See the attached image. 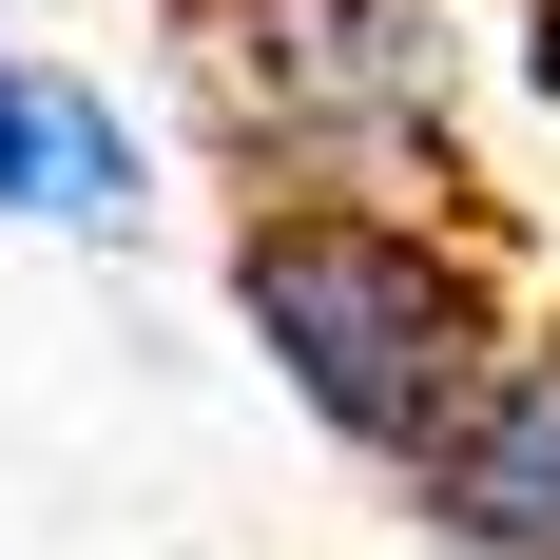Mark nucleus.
I'll return each mask as SVG.
<instances>
[{
	"instance_id": "4",
	"label": "nucleus",
	"mask_w": 560,
	"mask_h": 560,
	"mask_svg": "<svg viewBox=\"0 0 560 560\" xmlns=\"http://www.w3.org/2000/svg\"><path fill=\"white\" fill-rule=\"evenodd\" d=\"M0 213L78 232V78H58V58H20V39H0Z\"/></svg>"
},
{
	"instance_id": "2",
	"label": "nucleus",
	"mask_w": 560,
	"mask_h": 560,
	"mask_svg": "<svg viewBox=\"0 0 560 560\" xmlns=\"http://www.w3.org/2000/svg\"><path fill=\"white\" fill-rule=\"evenodd\" d=\"M213 78L252 116V155L329 174V194H464V39L445 0H232L213 20Z\"/></svg>"
},
{
	"instance_id": "1",
	"label": "nucleus",
	"mask_w": 560,
	"mask_h": 560,
	"mask_svg": "<svg viewBox=\"0 0 560 560\" xmlns=\"http://www.w3.org/2000/svg\"><path fill=\"white\" fill-rule=\"evenodd\" d=\"M232 329H252V368H271L348 464H387V483L445 445L464 406H483V368L522 348L464 232L387 213V194H329V174H290L271 213L232 232Z\"/></svg>"
},
{
	"instance_id": "5",
	"label": "nucleus",
	"mask_w": 560,
	"mask_h": 560,
	"mask_svg": "<svg viewBox=\"0 0 560 560\" xmlns=\"http://www.w3.org/2000/svg\"><path fill=\"white\" fill-rule=\"evenodd\" d=\"M522 78H541V116H560V0H541V20H522Z\"/></svg>"
},
{
	"instance_id": "3",
	"label": "nucleus",
	"mask_w": 560,
	"mask_h": 560,
	"mask_svg": "<svg viewBox=\"0 0 560 560\" xmlns=\"http://www.w3.org/2000/svg\"><path fill=\"white\" fill-rule=\"evenodd\" d=\"M406 503L445 560H560V329H522L483 368V406L406 464Z\"/></svg>"
}]
</instances>
